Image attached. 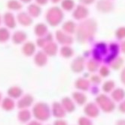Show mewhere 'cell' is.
I'll return each instance as SVG.
<instances>
[{"label": "cell", "mask_w": 125, "mask_h": 125, "mask_svg": "<svg viewBox=\"0 0 125 125\" xmlns=\"http://www.w3.org/2000/svg\"><path fill=\"white\" fill-rule=\"evenodd\" d=\"M63 12L57 8H52L48 10L47 20L53 26H57L59 24V22L63 20Z\"/></svg>", "instance_id": "cell-1"}, {"label": "cell", "mask_w": 125, "mask_h": 125, "mask_svg": "<svg viewBox=\"0 0 125 125\" xmlns=\"http://www.w3.org/2000/svg\"><path fill=\"white\" fill-rule=\"evenodd\" d=\"M35 117L39 120L45 121L50 116V112L48 106L44 104H38L35 106L33 109Z\"/></svg>", "instance_id": "cell-2"}, {"label": "cell", "mask_w": 125, "mask_h": 125, "mask_svg": "<svg viewBox=\"0 0 125 125\" xmlns=\"http://www.w3.org/2000/svg\"><path fill=\"white\" fill-rule=\"evenodd\" d=\"M32 103V97L27 94L18 102V108H26L31 105Z\"/></svg>", "instance_id": "cell-3"}, {"label": "cell", "mask_w": 125, "mask_h": 125, "mask_svg": "<svg viewBox=\"0 0 125 125\" xmlns=\"http://www.w3.org/2000/svg\"><path fill=\"white\" fill-rule=\"evenodd\" d=\"M54 115L57 118H62L65 115V112L63 106L57 103L54 104Z\"/></svg>", "instance_id": "cell-4"}, {"label": "cell", "mask_w": 125, "mask_h": 125, "mask_svg": "<svg viewBox=\"0 0 125 125\" xmlns=\"http://www.w3.org/2000/svg\"><path fill=\"white\" fill-rule=\"evenodd\" d=\"M5 25L9 28H14L15 26V21L14 16L11 13H6L5 14Z\"/></svg>", "instance_id": "cell-5"}, {"label": "cell", "mask_w": 125, "mask_h": 125, "mask_svg": "<svg viewBox=\"0 0 125 125\" xmlns=\"http://www.w3.org/2000/svg\"><path fill=\"white\" fill-rule=\"evenodd\" d=\"M18 20L20 22V24L24 26H29L32 22V19L24 13L18 14Z\"/></svg>", "instance_id": "cell-6"}, {"label": "cell", "mask_w": 125, "mask_h": 125, "mask_svg": "<svg viewBox=\"0 0 125 125\" xmlns=\"http://www.w3.org/2000/svg\"><path fill=\"white\" fill-rule=\"evenodd\" d=\"M35 61L37 64H39V66H42L45 64V62L47 61L46 55L44 54V52H38V54L36 56Z\"/></svg>", "instance_id": "cell-7"}, {"label": "cell", "mask_w": 125, "mask_h": 125, "mask_svg": "<svg viewBox=\"0 0 125 125\" xmlns=\"http://www.w3.org/2000/svg\"><path fill=\"white\" fill-rule=\"evenodd\" d=\"M26 34L22 32V31H17L14 35V37H13V39H14V42L16 43H20L24 41V40H26Z\"/></svg>", "instance_id": "cell-8"}, {"label": "cell", "mask_w": 125, "mask_h": 125, "mask_svg": "<svg viewBox=\"0 0 125 125\" xmlns=\"http://www.w3.org/2000/svg\"><path fill=\"white\" fill-rule=\"evenodd\" d=\"M24 52L27 55H31L35 51V46L32 43H27L23 48Z\"/></svg>", "instance_id": "cell-9"}, {"label": "cell", "mask_w": 125, "mask_h": 125, "mask_svg": "<svg viewBox=\"0 0 125 125\" xmlns=\"http://www.w3.org/2000/svg\"><path fill=\"white\" fill-rule=\"evenodd\" d=\"M8 94L11 97L14 98H17L18 97H20L22 94V91L20 88L18 87H13L11 88L8 91Z\"/></svg>", "instance_id": "cell-10"}, {"label": "cell", "mask_w": 125, "mask_h": 125, "mask_svg": "<svg viewBox=\"0 0 125 125\" xmlns=\"http://www.w3.org/2000/svg\"><path fill=\"white\" fill-rule=\"evenodd\" d=\"M28 10H29V13L30 14V15L33 16V17H38L41 12V9L39 6H37L36 5H31L29 8H28Z\"/></svg>", "instance_id": "cell-11"}, {"label": "cell", "mask_w": 125, "mask_h": 125, "mask_svg": "<svg viewBox=\"0 0 125 125\" xmlns=\"http://www.w3.org/2000/svg\"><path fill=\"white\" fill-rule=\"evenodd\" d=\"M47 31V27L44 24H39L35 28V32L38 36H43Z\"/></svg>", "instance_id": "cell-12"}, {"label": "cell", "mask_w": 125, "mask_h": 125, "mask_svg": "<svg viewBox=\"0 0 125 125\" xmlns=\"http://www.w3.org/2000/svg\"><path fill=\"white\" fill-rule=\"evenodd\" d=\"M18 118L21 121L26 122L30 118V112L28 110H23L20 112V114L18 115Z\"/></svg>", "instance_id": "cell-13"}, {"label": "cell", "mask_w": 125, "mask_h": 125, "mask_svg": "<svg viewBox=\"0 0 125 125\" xmlns=\"http://www.w3.org/2000/svg\"><path fill=\"white\" fill-rule=\"evenodd\" d=\"M56 49H57L56 48V45L54 44V43H51L45 47V51H46V52L48 54H49L50 55H53L56 54Z\"/></svg>", "instance_id": "cell-14"}, {"label": "cell", "mask_w": 125, "mask_h": 125, "mask_svg": "<svg viewBox=\"0 0 125 125\" xmlns=\"http://www.w3.org/2000/svg\"><path fill=\"white\" fill-rule=\"evenodd\" d=\"M9 38V32L6 29H0V42H5Z\"/></svg>", "instance_id": "cell-15"}, {"label": "cell", "mask_w": 125, "mask_h": 125, "mask_svg": "<svg viewBox=\"0 0 125 125\" xmlns=\"http://www.w3.org/2000/svg\"><path fill=\"white\" fill-rule=\"evenodd\" d=\"M3 109L6 110H11L14 108V102L10 99H5L3 104H2Z\"/></svg>", "instance_id": "cell-16"}, {"label": "cell", "mask_w": 125, "mask_h": 125, "mask_svg": "<svg viewBox=\"0 0 125 125\" xmlns=\"http://www.w3.org/2000/svg\"><path fill=\"white\" fill-rule=\"evenodd\" d=\"M8 6L9 8L12 9V10H18V9H20L21 8V5L17 2V1H14V0H12V1H10L8 4Z\"/></svg>", "instance_id": "cell-17"}, {"label": "cell", "mask_w": 125, "mask_h": 125, "mask_svg": "<svg viewBox=\"0 0 125 125\" xmlns=\"http://www.w3.org/2000/svg\"><path fill=\"white\" fill-rule=\"evenodd\" d=\"M57 39L60 41L59 42L60 43H67L68 42V38H69V37H68L67 35H64V34H63L61 31H57Z\"/></svg>", "instance_id": "cell-18"}, {"label": "cell", "mask_w": 125, "mask_h": 125, "mask_svg": "<svg viewBox=\"0 0 125 125\" xmlns=\"http://www.w3.org/2000/svg\"><path fill=\"white\" fill-rule=\"evenodd\" d=\"M72 5H74V2H72L71 0H64L62 3V6L65 10H71L72 8Z\"/></svg>", "instance_id": "cell-19"}, {"label": "cell", "mask_w": 125, "mask_h": 125, "mask_svg": "<svg viewBox=\"0 0 125 125\" xmlns=\"http://www.w3.org/2000/svg\"><path fill=\"white\" fill-rule=\"evenodd\" d=\"M60 52L64 57H69L71 55V49L68 47H63L60 50Z\"/></svg>", "instance_id": "cell-20"}, {"label": "cell", "mask_w": 125, "mask_h": 125, "mask_svg": "<svg viewBox=\"0 0 125 125\" xmlns=\"http://www.w3.org/2000/svg\"><path fill=\"white\" fill-rule=\"evenodd\" d=\"M73 26H74V24L72 23V22H66V23L63 25V29H64V31H69L70 29H74Z\"/></svg>", "instance_id": "cell-21"}, {"label": "cell", "mask_w": 125, "mask_h": 125, "mask_svg": "<svg viewBox=\"0 0 125 125\" xmlns=\"http://www.w3.org/2000/svg\"><path fill=\"white\" fill-rule=\"evenodd\" d=\"M54 125H67V124H66V123L65 121L60 120V121H55V122H54Z\"/></svg>", "instance_id": "cell-22"}, {"label": "cell", "mask_w": 125, "mask_h": 125, "mask_svg": "<svg viewBox=\"0 0 125 125\" xmlns=\"http://www.w3.org/2000/svg\"><path fill=\"white\" fill-rule=\"evenodd\" d=\"M36 1L40 4V5H44V4H46L47 2H48V0H36Z\"/></svg>", "instance_id": "cell-23"}, {"label": "cell", "mask_w": 125, "mask_h": 125, "mask_svg": "<svg viewBox=\"0 0 125 125\" xmlns=\"http://www.w3.org/2000/svg\"><path fill=\"white\" fill-rule=\"evenodd\" d=\"M28 125H41L39 123H38L37 121H32L31 123H29Z\"/></svg>", "instance_id": "cell-24"}, {"label": "cell", "mask_w": 125, "mask_h": 125, "mask_svg": "<svg viewBox=\"0 0 125 125\" xmlns=\"http://www.w3.org/2000/svg\"><path fill=\"white\" fill-rule=\"evenodd\" d=\"M51 1H52L53 2H58L60 1V0H51Z\"/></svg>", "instance_id": "cell-25"}, {"label": "cell", "mask_w": 125, "mask_h": 125, "mask_svg": "<svg viewBox=\"0 0 125 125\" xmlns=\"http://www.w3.org/2000/svg\"><path fill=\"white\" fill-rule=\"evenodd\" d=\"M21 1H23V2H29L30 0H21Z\"/></svg>", "instance_id": "cell-26"}, {"label": "cell", "mask_w": 125, "mask_h": 125, "mask_svg": "<svg viewBox=\"0 0 125 125\" xmlns=\"http://www.w3.org/2000/svg\"><path fill=\"white\" fill-rule=\"evenodd\" d=\"M0 22H1V17H0Z\"/></svg>", "instance_id": "cell-27"}, {"label": "cell", "mask_w": 125, "mask_h": 125, "mask_svg": "<svg viewBox=\"0 0 125 125\" xmlns=\"http://www.w3.org/2000/svg\"><path fill=\"white\" fill-rule=\"evenodd\" d=\"M0 99H1V94H0Z\"/></svg>", "instance_id": "cell-28"}]
</instances>
